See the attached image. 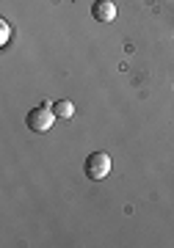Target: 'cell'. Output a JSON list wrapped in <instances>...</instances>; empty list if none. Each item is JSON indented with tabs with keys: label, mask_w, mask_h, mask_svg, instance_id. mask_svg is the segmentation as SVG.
Listing matches in <instances>:
<instances>
[{
	"label": "cell",
	"mask_w": 174,
	"mask_h": 248,
	"mask_svg": "<svg viewBox=\"0 0 174 248\" xmlns=\"http://www.w3.org/2000/svg\"><path fill=\"white\" fill-rule=\"evenodd\" d=\"M25 122L31 133H47L52 127V122H55V110H52V105H39L34 110H28Z\"/></svg>",
	"instance_id": "obj_2"
},
{
	"label": "cell",
	"mask_w": 174,
	"mask_h": 248,
	"mask_svg": "<svg viewBox=\"0 0 174 248\" xmlns=\"http://www.w3.org/2000/svg\"><path fill=\"white\" fill-rule=\"evenodd\" d=\"M0 42L3 45L9 42V25H6V19H0Z\"/></svg>",
	"instance_id": "obj_5"
},
{
	"label": "cell",
	"mask_w": 174,
	"mask_h": 248,
	"mask_svg": "<svg viewBox=\"0 0 174 248\" xmlns=\"http://www.w3.org/2000/svg\"><path fill=\"white\" fill-rule=\"evenodd\" d=\"M52 110H55V116H61V119H72L75 105H72L70 99H58V102H52Z\"/></svg>",
	"instance_id": "obj_4"
},
{
	"label": "cell",
	"mask_w": 174,
	"mask_h": 248,
	"mask_svg": "<svg viewBox=\"0 0 174 248\" xmlns=\"http://www.w3.org/2000/svg\"><path fill=\"white\" fill-rule=\"evenodd\" d=\"M91 17L97 22H113L116 19V6H113L111 0H94L91 3Z\"/></svg>",
	"instance_id": "obj_3"
},
{
	"label": "cell",
	"mask_w": 174,
	"mask_h": 248,
	"mask_svg": "<svg viewBox=\"0 0 174 248\" xmlns=\"http://www.w3.org/2000/svg\"><path fill=\"white\" fill-rule=\"evenodd\" d=\"M83 171H86V177L94 179V182L105 179L111 174V155H108V152H91L86 157V163H83Z\"/></svg>",
	"instance_id": "obj_1"
}]
</instances>
